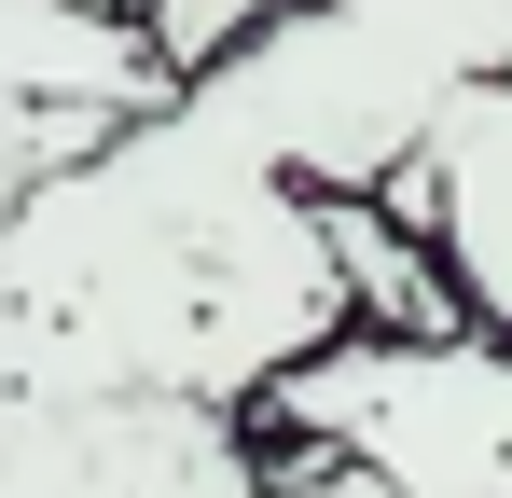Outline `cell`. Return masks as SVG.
I'll return each instance as SVG.
<instances>
[{
	"mask_svg": "<svg viewBox=\"0 0 512 498\" xmlns=\"http://www.w3.org/2000/svg\"><path fill=\"white\" fill-rule=\"evenodd\" d=\"M180 83L139 56V28L111 0H0V111H84V125H139Z\"/></svg>",
	"mask_w": 512,
	"mask_h": 498,
	"instance_id": "obj_6",
	"label": "cell"
},
{
	"mask_svg": "<svg viewBox=\"0 0 512 498\" xmlns=\"http://www.w3.org/2000/svg\"><path fill=\"white\" fill-rule=\"evenodd\" d=\"M333 332L346 291L319 249V194L222 153L180 97L111 125L0 222V360L56 388L250 415Z\"/></svg>",
	"mask_w": 512,
	"mask_h": 498,
	"instance_id": "obj_1",
	"label": "cell"
},
{
	"mask_svg": "<svg viewBox=\"0 0 512 498\" xmlns=\"http://www.w3.org/2000/svg\"><path fill=\"white\" fill-rule=\"evenodd\" d=\"M291 0H125V28H139V56L167 83H194V70H222L250 28H277Z\"/></svg>",
	"mask_w": 512,
	"mask_h": 498,
	"instance_id": "obj_8",
	"label": "cell"
},
{
	"mask_svg": "<svg viewBox=\"0 0 512 498\" xmlns=\"http://www.w3.org/2000/svg\"><path fill=\"white\" fill-rule=\"evenodd\" d=\"M319 249H333V291H346V332H471L429 236H402L374 194H319Z\"/></svg>",
	"mask_w": 512,
	"mask_h": 498,
	"instance_id": "obj_7",
	"label": "cell"
},
{
	"mask_svg": "<svg viewBox=\"0 0 512 498\" xmlns=\"http://www.w3.org/2000/svg\"><path fill=\"white\" fill-rule=\"evenodd\" d=\"M250 498H388V485H374V471H346V457H263Z\"/></svg>",
	"mask_w": 512,
	"mask_h": 498,
	"instance_id": "obj_9",
	"label": "cell"
},
{
	"mask_svg": "<svg viewBox=\"0 0 512 498\" xmlns=\"http://www.w3.org/2000/svg\"><path fill=\"white\" fill-rule=\"evenodd\" d=\"M263 457H346L388 498H512V346L499 332H333L250 402Z\"/></svg>",
	"mask_w": 512,
	"mask_h": 498,
	"instance_id": "obj_3",
	"label": "cell"
},
{
	"mask_svg": "<svg viewBox=\"0 0 512 498\" xmlns=\"http://www.w3.org/2000/svg\"><path fill=\"white\" fill-rule=\"evenodd\" d=\"M485 70H512V0H291L180 111L291 194H374Z\"/></svg>",
	"mask_w": 512,
	"mask_h": 498,
	"instance_id": "obj_2",
	"label": "cell"
},
{
	"mask_svg": "<svg viewBox=\"0 0 512 498\" xmlns=\"http://www.w3.org/2000/svg\"><path fill=\"white\" fill-rule=\"evenodd\" d=\"M263 443L222 402H125L0 360V498H250Z\"/></svg>",
	"mask_w": 512,
	"mask_h": 498,
	"instance_id": "obj_4",
	"label": "cell"
},
{
	"mask_svg": "<svg viewBox=\"0 0 512 498\" xmlns=\"http://www.w3.org/2000/svg\"><path fill=\"white\" fill-rule=\"evenodd\" d=\"M374 208H388L402 236H429L443 291H457V319L512 346V70L471 83L416 153L374 180Z\"/></svg>",
	"mask_w": 512,
	"mask_h": 498,
	"instance_id": "obj_5",
	"label": "cell"
}]
</instances>
